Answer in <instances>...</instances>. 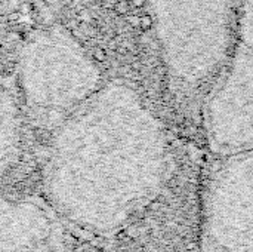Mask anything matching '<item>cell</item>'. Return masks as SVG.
<instances>
[{"instance_id": "obj_3", "label": "cell", "mask_w": 253, "mask_h": 252, "mask_svg": "<svg viewBox=\"0 0 253 252\" xmlns=\"http://www.w3.org/2000/svg\"><path fill=\"white\" fill-rule=\"evenodd\" d=\"M163 62L176 92L194 97L233 55V0H148Z\"/></svg>"}, {"instance_id": "obj_6", "label": "cell", "mask_w": 253, "mask_h": 252, "mask_svg": "<svg viewBox=\"0 0 253 252\" xmlns=\"http://www.w3.org/2000/svg\"><path fill=\"white\" fill-rule=\"evenodd\" d=\"M74 235L43 196L0 192V252H73Z\"/></svg>"}, {"instance_id": "obj_5", "label": "cell", "mask_w": 253, "mask_h": 252, "mask_svg": "<svg viewBox=\"0 0 253 252\" xmlns=\"http://www.w3.org/2000/svg\"><path fill=\"white\" fill-rule=\"evenodd\" d=\"M208 140L221 156L253 150V50H234L205 105Z\"/></svg>"}, {"instance_id": "obj_4", "label": "cell", "mask_w": 253, "mask_h": 252, "mask_svg": "<svg viewBox=\"0 0 253 252\" xmlns=\"http://www.w3.org/2000/svg\"><path fill=\"white\" fill-rule=\"evenodd\" d=\"M209 241L221 252H253V150L222 156L205 199Z\"/></svg>"}, {"instance_id": "obj_2", "label": "cell", "mask_w": 253, "mask_h": 252, "mask_svg": "<svg viewBox=\"0 0 253 252\" xmlns=\"http://www.w3.org/2000/svg\"><path fill=\"white\" fill-rule=\"evenodd\" d=\"M22 114L50 134L101 86L98 65L65 28L52 25L27 37L16 59Z\"/></svg>"}, {"instance_id": "obj_1", "label": "cell", "mask_w": 253, "mask_h": 252, "mask_svg": "<svg viewBox=\"0 0 253 252\" xmlns=\"http://www.w3.org/2000/svg\"><path fill=\"white\" fill-rule=\"evenodd\" d=\"M50 135L42 166L43 198L74 233L116 236L165 183V129L129 85H102Z\"/></svg>"}, {"instance_id": "obj_7", "label": "cell", "mask_w": 253, "mask_h": 252, "mask_svg": "<svg viewBox=\"0 0 253 252\" xmlns=\"http://www.w3.org/2000/svg\"><path fill=\"white\" fill-rule=\"evenodd\" d=\"M22 110L7 88L0 85V181L12 171L21 154Z\"/></svg>"}]
</instances>
